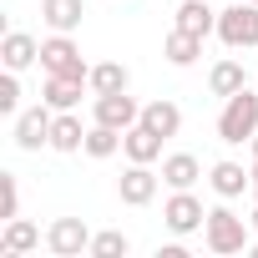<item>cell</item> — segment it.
I'll list each match as a JSON object with an SVG mask.
<instances>
[{"instance_id": "cell-19", "label": "cell", "mask_w": 258, "mask_h": 258, "mask_svg": "<svg viewBox=\"0 0 258 258\" xmlns=\"http://www.w3.org/2000/svg\"><path fill=\"white\" fill-rule=\"evenodd\" d=\"M31 248H41V228L26 223V218H11V223H6V238H0V253H6V258H21V253H31Z\"/></svg>"}, {"instance_id": "cell-11", "label": "cell", "mask_w": 258, "mask_h": 258, "mask_svg": "<svg viewBox=\"0 0 258 258\" xmlns=\"http://www.w3.org/2000/svg\"><path fill=\"white\" fill-rule=\"evenodd\" d=\"M208 182H213V192H218V198H243V192L253 187V167L243 172V162H213Z\"/></svg>"}, {"instance_id": "cell-28", "label": "cell", "mask_w": 258, "mask_h": 258, "mask_svg": "<svg viewBox=\"0 0 258 258\" xmlns=\"http://www.w3.org/2000/svg\"><path fill=\"white\" fill-rule=\"evenodd\" d=\"M253 198H258V157H253Z\"/></svg>"}, {"instance_id": "cell-7", "label": "cell", "mask_w": 258, "mask_h": 258, "mask_svg": "<svg viewBox=\"0 0 258 258\" xmlns=\"http://www.w3.org/2000/svg\"><path fill=\"white\" fill-rule=\"evenodd\" d=\"M46 248L56 258H81V253H91V228L81 218H56L46 228Z\"/></svg>"}, {"instance_id": "cell-26", "label": "cell", "mask_w": 258, "mask_h": 258, "mask_svg": "<svg viewBox=\"0 0 258 258\" xmlns=\"http://www.w3.org/2000/svg\"><path fill=\"white\" fill-rule=\"evenodd\" d=\"M21 71H6L0 76V111L6 116H21V81H16Z\"/></svg>"}, {"instance_id": "cell-16", "label": "cell", "mask_w": 258, "mask_h": 258, "mask_svg": "<svg viewBox=\"0 0 258 258\" xmlns=\"http://www.w3.org/2000/svg\"><path fill=\"white\" fill-rule=\"evenodd\" d=\"M81 86H86V81H76V76H46L41 101H46L51 111H76V106H81Z\"/></svg>"}, {"instance_id": "cell-1", "label": "cell", "mask_w": 258, "mask_h": 258, "mask_svg": "<svg viewBox=\"0 0 258 258\" xmlns=\"http://www.w3.org/2000/svg\"><path fill=\"white\" fill-rule=\"evenodd\" d=\"M258 137V86L248 91H233L228 101H223V111H218V142H228V147H243V142H253Z\"/></svg>"}, {"instance_id": "cell-10", "label": "cell", "mask_w": 258, "mask_h": 258, "mask_svg": "<svg viewBox=\"0 0 258 258\" xmlns=\"http://www.w3.org/2000/svg\"><path fill=\"white\" fill-rule=\"evenodd\" d=\"M0 61H6V71H26L31 61H41V41L26 36V31H6V41H0Z\"/></svg>"}, {"instance_id": "cell-2", "label": "cell", "mask_w": 258, "mask_h": 258, "mask_svg": "<svg viewBox=\"0 0 258 258\" xmlns=\"http://www.w3.org/2000/svg\"><path fill=\"white\" fill-rule=\"evenodd\" d=\"M248 218H238L233 208H208V223H203V238H208V248L213 253H248Z\"/></svg>"}, {"instance_id": "cell-22", "label": "cell", "mask_w": 258, "mask_h": 258, "mask_svg": "<svg viewBox=\"0 0 258 258\" xmlns=\"http://www.w3.org/2000/svg\"><path fill=\"white\" fill-rule=\"evenodd\" d=\"M203 177V162L192 157V152H172V157H162V182L167 187H192Z\"/></svg>"}, {"instance_id": "cell-24", "label": "cell", "mask_w": 258, "mask_h": 258, "mask_svg": "<svg viewBox=\"0 0 258 258\" xmlns=\"http://www.w3.org/2000/svg\"><path fill=\"white\" fill-rule=\"evenodd\" d=\"M91 253H96V258H126V253H132V238L116 233V228H111V233H96V238H91Z\"/></svg>"}, {"instance_id": "cell-14", "label": "cell", "mask_w": 258, "mask_h": 258, "mask_svg": "<svg viewBox=\"0 0 258 258\" xmlns=\"http://www.w3.org/2000/svg\"><path fill=\"white\" fill-rule=\"evenodd\" d=\"M142 126H152L162 142L177 137V132H182V111H177V101H162V96L147 101V106H142Z\"/></svg>"}, {"instance_id": "cell-23", "label": "cell", "mask_w": 258, "mask_h": 258, "mask_svg": "<svg viewBox=\"0 0 258 258\" xmlns=\"http://www.w3.org/2000/svg\"><path fill=\"white\" fill-rule=\"evenodd\" d=\"M121 137H126V132H116V126H101V121H91V132H86V147H81V152L101 162V157H111V152L121 147Z\"/></svg>"}, {"instance_id": "cell-9", "label": "cell", "mask_w": 258, "mask_h": 258, "mask_svg": "<svg viewBox=\"0 0 258 258\" xmlns=\"http://www.w3.org/2000/svg\"><path fill=\"white\" fill-rule=\"evenodd\" d=\"M91 116H96L101 126H116V132H126V126H137V121H142V106L126 96V91H111V96H96Z\"/></svg>"}, {"instance_id": "cell-27", "label": "cell", "mask_w": 258, "mask_h": 258, "mask_svg": "<svg viewBox=\"0 0 258 258\" xmlns=\"http://www.w3.org/2000/svg\"><path fill=\"white\" fill-rule=\"evenodd\" d=\"M248 223H253V233H258V198H253V213H248Z\"/></svg>"}, {"instance_id": "cell-15", "label": "cell", "mask_w": 258, "mask_h": 258, "mask_svg": "<svg viewBox=\"0 0 258 258\" xmlns=\"http://www.w3.org/2000/svg\"><path fill=\"white\" fill-rule=\"evenodd\" d=\"M121 152L132 157V162H157L162 157V137L152 132V126H126V137H121Z\"/></svg>"}, {"instance_id": "cell-17", "label": "cell", "mask_w": 258, "mask_h": 258, "mask_svg": "<svg viewBox=\"0 0 258 258\" xmlns=\"http://www.w3.org/2000/svg\"><path fill=\"white\" fill-rule=\"evenodd\" d=\"M177 26H182V31H192V36H203V41H208V36H213V31H218V11H213V6H208V0H182V6H177Z\"/></svg>"}, {"instance_id": "cell-20", "label": "cell", "mask_w": 258, "mask_h": 258, "mask_svg": "<svg viewBox=\"0 0 258 258\" xmlns=\"http://www.w3.org/2000/svg\"><path fill=\"white\" fill-rule=\"evenodd\" d=\"M243 86H248V76H243V61H233V56H223V61L208 71V91L223 96V101H228L233 91H243Z\"/></svg>"}, {"instance_id": "cell-13", "label": "cell", "mask_w": 258, "mask_h": 258, "mask_svg": "<svg viewBox=\"0 0 258 258\" xmlns=\"http://www.w3.org/2000/svg\"><path fill=\"white\" fill-rule=\"evenodd\" d=\"M86 132H91V126H81L76 111H56V121H51V147H56V152H81V147H86Z\"/></svg>"}, {"instance_id": "cell-30", "label": "cell", "mask_w": 258, "mask_h": 258, "mask_svg": "<svg viewBox=\"0 0 258 258\" xmlns=\"http://www.w3.org/2000/svg\"><path fill=\"white\" fill-rule=\"evenodd\" d=\"M253 6H258V0H253Z\"/></svg>"}, {"instance_id": "cell-3", "label": "cell", "mask_w": 258, "mask_h": 258, "mask_svg": "<svg viewBox=\"0 0 258 258\" xmlns=\"http://www.w3.org/2000/svg\"><path fill=\"white\" fill-rule=\"evenodd\" d=\"M218 41L228 51H253L258 46V6L253 0H238V6L218 11Z\"/></svg>"}, {"instance_id": "cell-4", "label": "cell", "mask_w": 258, "mask_h": 258, "mask_svg": "<svg viewBox=\"0 0 258 258\" xmlns=\"http://www.w3.org/2000/svg\"><path fill=\"white\" fill-rule=\"evenodd\" d=\"M41 66H46V76H76V81L91 76V66L81 61V46H76L66 31H51V36L41 41Z\"/></svg>"}, {"instance_id": "cell-5", "label": "cell", "mask_w": 258, "mask_h": 258, "mask_svg": "<svg viewBox=\"0 0 258 258\" xmlns=\"http://www.w3.org/2000/svg\"><path fill=\"white\" fill-rule=\"evenodd\" d=\"M162 223H167L177 238H187V233H198V228L208 223V208L192 198V187H172V198L162 203Z\"/></svg>"}, {"instance_id": "cell-18", "label": "cell", "mask_w": 258, "mask_h": 258, "mask_svg": "<svg viewBox=\"0 0 258 258\" xmlns=\"http://www.w3.org/2000/svg\"><path fill=\"white\" fill-rule=\"evenodd\" d=\"M86 86H91V96H111V91H126V86H132V71H126L121 61H101V66H91Z\"/></svg>"}, {"instance_id": "cell-25", "label": "cell", "mask_w": 258, "mask_h": 258, "mask_svg": "<svg viewBox=\"0 0 258 258\" xmlns=\"http://www.w3.org/2000/svg\"><path fill=\"white\" fill-rule=\"evenodd\" d=\"M0 218H21V187H16V172H0Z\"/></svg>"}, {"instance_id": "cell-21", "label": "cell", "mask_w": 258, "mask_h": 258, "mask_svg": "<svg viewBox=\"0 0 258 258\" xmlns=\"http://www.w3.org/2000/svg\"><path fill=\"white\" fill-rule=\"evenodd\" d=\"M162 56H167L172 66H192V61L203 56V36H192V31H182V26H172V36L162 41Z\"/></svg>"}, {"instance_id": "cell-12", "label": "cell", "mask_w": 258, "mask_h": 258, "mask_svg": "<svg viewBox=\"0 0 258 258\" xmlns=\"http://www.w3.org/2000/svg\"><path fill=\"white\" fill-rule=\"evenodd\" d=\"M41 21L51 26V31H76L81 21H86V0H41Z\"/></svg>"}, {"instance_id": "cell-6", "label": "cell", "mask_w": 258, "mask_h": 258, "mask_svg": "<svg viewBox=\"0 0 258 258\" xmlns=\"http://www.w3.org/2000/svg\"><path fill=\"white\" fill-rule=\"evenodd\" d=\"M51 121H56V111H51L46 101L26 106V111L16 116V147H21V152H41V147H51Z\"/></svg>"}, {"instance_id": "cell-29", "label": "cell", "mask_w": 258, "mask_h": 258, "mask_svg": "<svg viewBox=\"0 0 258 258\" xmlns=\"http://www.w3.org/2000/svg\"><path fill=\"white\" fill-rule=\"evenodd\" d=\"M248 147H253V157H258V137H253V142H248Z\"/></svg>"}, {"instance_id": "cell-8", "label": "cell", "mask_w": 258, "mask_h": 258, "mask_svg": "<svg viewBox=\"0 0 258 258\" xmlns=\"http://www.w3.org/2000/svg\"><path fill=\"white\" fill-rule=\"evenodd\" d=\"M157 182H162V172H152V162H132V167L121 172L116 192H121L126 208H147V203L157 198Z\"/></svg>"}]
</instances>
